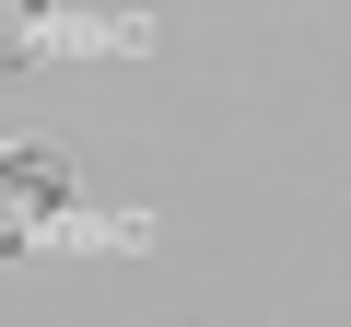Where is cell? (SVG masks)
<instances>
[{"instance_id":"cell-1","label":"cell","mask_w":351,"mask_h":327,"mask_svg":"<svg viewBox=\"0 0 351 327\" xmlns=\"http://www.w3.org/2000/svg\"><path fill=\"white\" fill-rule=\"evenodd\" d=\"M59 246H152V211H94L82 164L59 140H0V257H59Z\"/></svg>"},{"instance_id":"cell-2","label":"cell","mask_w":351,"mask_h":327,"mask_svg":"<svg viewBox=\"0 0 351 327\" xmlns=\"http://www.w3.org/2000/svg\"><path fill=\"white\" fill-rule=\"evenodd\" d=\"M164 24L141 12H59V0H0V70H47V59H152Z\"/></svg>"}]
</instances>
